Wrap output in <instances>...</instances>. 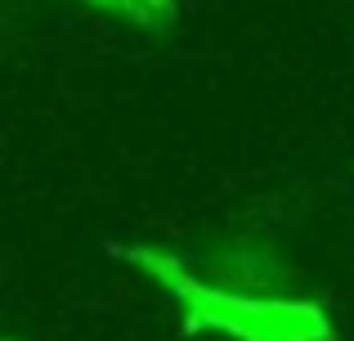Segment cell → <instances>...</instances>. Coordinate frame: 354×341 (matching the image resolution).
<instances>
[{"instance_id":"cell-1","label":"cell","mask_w":354,"mask_h":341,"mask_svg":"<svg viewBox=\"0 0 354 341\" xmlns=\"http://www.w3.org/2000/svg\"><path fill=\"white\" fill-rule=\"evenodd\" d=\"M121 256L189 315V328H211L229 341H332V319L314 301L211 288L166 247H126Z\"/></svg>"},{"instance_id":"cell-2","label":"cell","mask_w":354,"mask_h":341,"mask_svg":"<svg viewBox=\"0 0 354 341\" xmlns=\"http://www.w3.org/2000/svg\"><path fill=\"white\" fill-rule=\"evenodd\" d=\"M86 5H95L99 14H113L130 27H144V32L166 27L175 18V0H86Z\"/></svg>"}]
</instances>
